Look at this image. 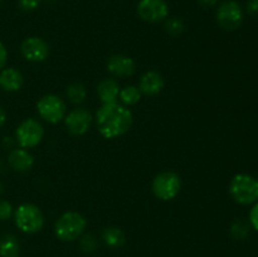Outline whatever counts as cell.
I'll return each mask as SVG.
<instances>
[{
    "mask_svg": "<svg viewBox=\"0 0 258 257\" xmlns=\"http://www.w3.org/2000/svg\"><path fill=\"white\" fill-rule=\"evenodd\" d=\"M97 95L100 101L103 103L117 102L120 95V87L117 81L113 78H105L97 85Z\"/></svg>",
    "mask_w": 258,
    "mask_h": 257,
    "instance_id": "2e32d148",
    "label": "cell"
},
{
    "mask_svg": "<svg viewBox=\"0 0 258 257\" xmlns=\"http://www.w3.org/2000/svg\"><path fill=\"white\" fill-rule=\"evenodd\" d=\"M80 247L83 252H86V253H91V252L97 249V239H96V237L91 233L82 234V236L80 237Z\"/></svg>",
    "mask_w": 258,
    "mask_h": 257,
    "instance_id": "603a6c76",
    "label": "cell"
},
{
    "mask_svg": "<svg viewBox=\"0 0 258 257\" xmlns=\"http://www.w3.org/2000/svg\"><path fill=\"white\" fill-rule=\"evenodd\" d=\"M24 85L22 72L15 68H3L0 71V88L7 92H17Z\"/></svg>",
    "mask_w": 258,
    "mask_h": 257,
    "instance_id": "9a60e30c",
    "label": "cell"
},
{
    "mask_svg": "<svg viewBox=\"0 0 258 257\" xmlns=\"http://www.w3.org/2000/svg\"><path fill=\"white\" fill-rule=\"evenodd\" d=\"M257 180H258V179H257Z\"/></svg>",
    "mask_w": 258,
    "mask_h": 257,
    "instance_id": "d6a6232c",
    "label": "cell"
},
{
    "mask_svg": "<svg viewBox=\"0 0 258 257\" xmlns=\"http://www.w3.org/2000/svg\"><path fill=\"white\" fill-rule=\"evenodd\" d=\"M87 221L82 214L75 211H68L55 221L54 233L60 241L73 242L85 233Z\"/></svg>",
    "mask_w": 258,
    "mask_h": 257,
    "instance_id": "7a4b0ae2",
    "label": "cell"
},
{
    "mask_svg": "<svg viewBox=\"0 0 258 257\" xmlns=\"http://www.w3.org/2000/svg\"><path fill=\"white\" fill-rule=\"evenodd\" d=\"M141 95L143 93L140 92L139 87H136V86H127V87L120 90L118 98L123 103V106H134L140 102Z\"/></svg>",
    "mask_w": 258,
    "mask_h": 257,
    "instance_id": "ffe728a7",
    "label": "cell"
},
{
    "mask_svg": "<svg viewBox=\"0 0 258 257\" xmlns=\"http://www.w3.org/2000/svg\"><path fill=\"white\" fill-rule=\"evenodd\" d=\"M154 196L164 202L171 201L179 194L181 189V179L174 171H163L154 178L151 184Z\"/></svg>",
    "mask_w": 258,
    "mask_h": 257,
    "instance_id": "5b68a950",
    "label": "cell"
},
{
    "mask_svg": "<svg viewBox=\"0 0 258 257\" xmlns=\"http://www.w3.org/2000/svg\"><path fill=\"white\" fill-rule=\"evenodd\" d=\"M102 241L107 247L116 249L121 248L125 244L126 237L122 229L115 226H110L106 227L102 231Z\"/></svg>",
    "mask_w": 258,
    "mask_h": 257,
    "instance_id": "e0dca14e",
    "label": "cell"
},
{
    "mask_svg": "<svg viewBox=\"0 0 258 257\" xmlns=\"http://www.w3.org/2000/svg\"><path fill=\"white\" fill-rule=\"evenodd\" d=\"M22 55L29 62H43L49 55V45L43 38L28 37L20 44Z\"/></svg>",
    "mask_w": 258,
    "mask_h": 257,
    "instance_id": "8fae6325",
    "label": "cell"
},
{
    "mask_svg": "<svg viewBox=\"0 0 258 257\" xmlns=\"http://www.w3.org/2000/svg\"><path fill=\"white\" fill-rule=\"evenodd\" d=\"M5 122H7V112H5L4 108L0 106V127H3V126L5 125Z\"/></svg>",
    "mask_w": 258,
    "mask_h": 257,
    "instance_id": "f546056e",
    "label": "cell"
},
{
    "mask_svg": "<svg viewBox=\"0 0 258 257\" xmlns=\"http://www.w3.org/2000/svg\"><path fill=\"white\" fill-rule=\"evenodd\" d=\"M165 82L163 76L156 71H148L144 73L139 82V90L145 96H156L163 91Z\"/></svg>",
    "mask_w": 258,
    "mask_h": 257,
    "instance_id": "4fadbf2b",
    "label": "cell"
},
{
    "mask_svg": "<svg viewBox=\"0 0 258 257\" xmlns=\"http://www.w3.org/2000/svg\"><path fill=\"white\" fill-rule=\"evenodd\" d=\"M249 223L256 231H258V203L254 204L249 212Z\"/></svg>",
    "mask_w": 258,
    "mask_h": 257,
    "instance_id": "484cf974",
    "label": "cell"
},
{
    "mask_svg": "<svg viewBox=\"0 0 258 257\" xmlns=\"http://www.w3.org/2000/svg\"><path fill=\"white\" fill-rule=\"evenodd\" d=\"M164 22H165V30L173 37H178L185 29V24H184L183 19L178 17L166 18Z\"/></svg>",
    "mask_w": 258,
    "mask_h": 257,
    "instance_id": "7402d4cb",
    "label": "cell"
},
{
    "mask_svg": "<svg viewBox=\"0 0 258 257\" xmlns=\"http://www.w3.org/2000/svg\"><path fill=\"white\" fill-rule=\"evenodd\" d=\"M107 71L115 77H130L135 73L136 63L125 54H113L107 60Z\"/></svg>",
    "mask_w": 258,
    "mask_h": 257,
    "instance_id": "7c38bea8",
    "label": "cell"
},
{
    "mask_svg": "<svg viewBox=\"0 0 258 257\" xmlns=\"http://www.w3.org/2000/svg\"><path fill=\"white\" fill-rule=\"evenodd\" d=\"M96 126L102 138L112 140L125 135L134 123L133 112L126 106L115 103H103L95 116Z\"/></svg>",
    "mask_w": 258,
    "mask_h": 257,
    "instance_id": "6da1fadb",
    "label": "cell"
},
{
    "mask_svg": "<svg viewBox=\"0 0 258 257\" xmlns=\"http://www.w3.org/2000/svg\"><path fill=\"white\" fill-rule=\"evenodd\" d=\"M216 18L222 29L233 32L243 23V9L234 0H227L218 7Z\"/></svg>",
    "mask_w": 258,
    "mask_h": 257,
    "instance_id": "ba28073f",
    "label": "cell"
},
{
    "mask_svg": "<svg viewBox=\"0 0 258 257\" xmlns=\"http://www.w3.org/2000/svg\"><path fill=\"white\" fill-rule=\"evenodd\" d=\"M8 164L13 170L18 173H25V171H29L34 165V156L27 149H14L8 155Z\"/></svg>",
    "mask_w": 258,
    "mask_h": 257,
    "instance_id": "5bb4252c",
    "label": "cell"
},
{
    "mask_svg": "<svg viewBox=\"0 0 258 257\" xmlns=\"http://www.w3.org/2000/svg\"><path fill=\"white\" fill-rule=\"evenodd\" d=\"M14 221L15 226L23 233L34 234L42 231L44 226V214L35 204L24 203L14 211Z\"/></svg>",
    "mask_w": 258,
    "mask_h": 257,
    "instance_id": "3957f363",
    "label": "cell"
},
{
    "mask_svg": "<svg viewBox=\"0 0 258 257\" xmlns=\"http://www.w3.org/2000/svg\"><path fill=\"white\" fill-rule=\"evenodd\" d=\"M3 191H4V185H3V183L0 181V196L3 194Z\"/></svg>",
    "mask_w": 258,
    "mask_h": 257,
    "instance_id": "4dcf8cb0",
    "label": "cell"
},
{
    "mask_svg": "<svg viewBox=\"0 0 258 257\" xmlns=\"http://www.w3.org/2000/svg\"><path fill=\"white\" fill-rule=\"evenodd\" d=\"M229 194L239 204H252L258 201V180L248 174H237L229 183Z\"/></svg>",
    "mask_w": 258,
    "mask_h": 257,
    "instance_id": "277c9868",
    "label": "cell"
},
{
    "mask_svg": "<svg viewBox=\"0 0 258 257\" xmlns=\"http://www.w3.org/2000/svg\"><path fill=\"white\" fill-rule=\"evenodd\" d=\"M67 97L73 105H80L87 97V88L81 82L71 83L67 87Z\"/></svg>",
    "mask_w": 258,
    "mask_h": 257,
    "instance_id": "d6986e66",
    "label": "cell"
},
{
    "mask_svg": "<svg viewBox=\"0 0 258 257\" xmlns=\"http://www.w3.org/2000/svg\"><path fill=\"white\" fill-rule=\"evenodd\" d=\"M20 246L17 237L5 233L0 237V257H19Z\"/></svg>",
    "mask_w": 258,
    "mask_h": 257,
    "instance_id": "ac0fdd59",
    "label": "cell"
},
{
    "mask_svg": "<svg viewBox=\"0 0 258 257\" xmlns=\"http://www.w3.org/2000/svg\"><path fill=\"white\" fill-rule=\"evenodd\" d=\"M8 62V50L5 45L0 42V71L5 68V65Z\"/></svg>",
    "mask_w": 258,
    "mask_h": 257,
    "instance_id": "83f0119b",
    "label": "cell"
},
{
    "mask_svg": "<svg viewBox=\"0 0 258 257\" xmlns=\"http://www.w3.org/2000/svg\"><path fill=\"white\" fill-rule=\"evenodd\" d=\"M246 10L248 14L258 17V0H248L246 5Z\"/></svg>",
    "mask_w": 258,
    "mask_h": 257,
    "instance_id": "4316f807",
    "label": "cell"
},
{
    "mask_svg": "<svg viewBox=\"0 0 258 257\" xmlns=\"http://www.w3.org/2000/svg\"><path fill=\"white\" fill-rule=\"evenodd\" d=\"M44 138V127L35 118L22 121L15 130V140L23 149H33L39 145Z\"/></svg>",
    "mask_w": 258,
    "mask_h": 257,
    "instance_id": "52a82bcc",
    "label": "cell"
},
{
    "mask_svg": "<svg viewBox=\"0 0 258 257\" xmlns=\"http://www.w3.org/2000/svg\"><path fill=\"white\" fill-rule=\"evenodd\" d=\"M0 3H2V0H0Z\"/></svg>",
    "mask_w": 258,
    "mask_h": 257,
    "instance_id": "1f68e13d",
    "label": "cell"
},
{
    "mask_svg": "<svg viewBox=\"0 0 258 257\" xmlns=\"http://www.w3.org/2000/svg\"><path fill=\"white\" fill-rule=\"evenodd\" d=\"M42 0H18V5L23 12H33L40 5Z\"/></svg>",
    "mask_w": 258,
    "mask_h": 257,
    "instance_id": "d4e9b609",
    "label": "cell"
},
{
    "mask_svg": "<svg viewBox=\"0 0 258 257\" xmlns=\"http://www.w3.org/2000/svg\"><path fill=\"white\" fill-rule=\"evenodd\" d=\"M63 121L71 135L82 136L90 131L93 122V116L90 111L78 107L68 112Z\"/></svg>",
    "mask_w": 258,
    "mask_h": 257,
    "instance_id": "30bf717a",
    "label": "cell"
},
{
    "mask_svg": "<svg viewBox=\"0 0 258 257\" xmlns=\"http://www.w3.org/2000/svg\"><path fill=\"white\" fill-rule=\"evenodd\" d=\"M249 231H251V224L248 222L243 221V219H236L231 226V236L237 241H242V239L247 238Z\"/></svg>",
    "mask_w": 258,
    "mask_h": 257,
    "instance_id": "44dd1931",
    "label": "cell"
},
{
    "mask_svg": "<svg viewBox=\"0 0 258 257\" xmlns=\"http://www.w3.org/2000/svg\"><path fill=\"white\" fill-rule=\"evenodd\" d=\"M13 216H14V208H13L12 203L5 199H0V221H8Z\"/></svg>",
    "mask_w": 258,
    "mask_h": 257,
    "instance_id": "cb8c5ba5",
    "label": "cell"
},
{
    "mask_svg": "<svg viewBox=\"0 0 258 257\" xmlns=\"http://www.w3.org/2000/svg\"><path fill=\"white\" fill-rule=\"evenodd\" d=\"M198 3L203 8H213L218 5L219 0H198Z\"/></svg>",
    "mask_w": 258,
    "mask_h": 257,
    "instance_id": "f1b7e54d",
    "label": "cell"
},
{
    "mask_svg": "<svg viewBox=\"0 0 258 257\" xmlns=\"http://www.w3.org/2000/svg\"><path fill=\"white\" fill-rule=\"evenodd\" d=\"M37 111L47 122L58 123L64 120L67 115V105L59 96L48 93L39 98L37 102Z\"/></svg>",
    "mask_w": 258,
    "mask_h": 257,
    "instance_id": "8992f818",
    "label": "cell"
},
{
    "mask_svg": "<svg viewBox=\"0 0 258 257\" xmlns=\"http://www.w3.org/2000/svg\"><path fill=\"white\" fill-rule=\"evenodd\" d=\"M136 12L146 23H160L169 17V5L165 0H139Z\"/></svg>",
    "mask_w": 258,
    "mask_h": 257,
    "instance_id": "9c48e42d",
    "label": "cell"
}]
</instances>
